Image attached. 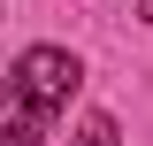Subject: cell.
<instances>
[{
  "label": "cell",
  "instance_id": "7a4b0ae2",
  "mask_svg": "<svg viewBox=\"0 0 153 146\" xmlns=\"http://www.w3.org/2000/svg\"><path fill=\"white\" fill-rule=\"evenodd\" d=\"M69 146H123V138H115V123H107V115H84Z\"/></svg>",
  "mask_w": 153,
  "mask_h": 146
},
{
  "label": "cell",
  "instance_id": "3957f363",
  "mask_svg": "<svg viewBox=\"0 0 153 146\" xmlns=\"http://www.w3.org/2000/svg\"><path fill=\"white\" fill-rule=\"evenodd\" d=\"M146 16H153V0H146Z\"/></svg>",
  "mask_w": 153,
  "mask_h": 146
},
{
  "label": "cell",
  "instance_id": "6da1fadb",
  "mask_svg": "<svg viewBox=\"0 0 153 146\" xmlns=\"http://www.w3.org/2000/svg\"><path fill=\"white\" fill-rule=\"evenodd\" d=\"M76 85H84V69L69 46H23L8 69V92H0V146H38L54 131V115L76 100Z\"/></svg>",
  "mask_w": 153,
  "mask_h": 146
}]
</instances>
